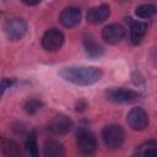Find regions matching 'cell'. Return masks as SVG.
I'll return each instance as SVG.
<instances>
[{
	"label": "cell",
	"mask_w": 157,
	"mask_h": 157,
	"mask_svg": "<svg viewBox=\"0 0 157 157\" xmlns=\"http://www.w3.org/2000/svg\"><path fill=\"white\" fill-rule=\"evenodd\" d=\"M59 21L64 27H75L81 21V10L75 6L65 7L59 15Z\"/></svg>",
	"instance_id": "30bf717a"
},
{
	"label": "cell",
	"mask_w": 157,
	"mask_h": 157,
	"mask_svg": "<svg viewBox=\"0 0 157 157\" xmlns=\"http://www.w3.org/2000/svg\"><path fill=\"white\" fill-rule=\"evenodd\" d=\"M77 148L83 155H92L97 150V140L92 131L88 129H81L77 132Z\"/></svg>",
	"instance_id": "8992f818"
},
{
	"label": "cell",
	"mask_w": 157,
	"mask_h": 157,
	"mask_svg": "<svg viewBox=\"0 0 157 157\" xmlns=\"http://www.w3.org/2000/svg\"><path fill=\"white\" fill-rule=\"evenodd\" d=\"M42 105H43V102H42L40 99H37V98H29V99L26 101L23 108H25L26 113H28V114L32 115V114H36V113L42 108Z\"/></svg>",
	"instance_id": "d6986e66"
},
{
	"label": "cell",
	"mask_w": 157,
	"mask_h": 157,
	"mask_svg": "<svg viewBox=\"0 0 157 157\" xmlns=\"http://www.w3.org/2000/svg\"><path fill=\"white\" fill-rule=\"evenodd\" d=\"M83 44H85V49H86V52L90 56L97 58V56H101L103 54V48L94 42L92 36H90V34L86 36L83 38Z\"/></svg>",
	"instance_id": "9a60e30c"
},
{
	"label": "cell",
	"mask_w": 157,
	"mask_h": 157,
	"mask_svg": "<svg viewBox=\"0 0 157 157\" xmlns=\"http://www.w3.org/2000/svg\"><path fill=\"white\" fill-rule=\"evenodd\" d=\"M23 4L28 5V6H34V5H38L42 0H21Z\"/></svg>",
	"instance_id": "44dd1931"
},
{
	"label": "cell",
	"mask_w": 157,
	"mask_h": 157,
	"mask_svg": "<svg viewBox=\"0 0 157 157\" xmlns=\"http://www.w3.org/2000/svg\"><path fill=\"white\" fill-rule=\"evenodd\" d=\"M72 126L74 123L67 115L59 114L50 119L48 124V130L54 135H65L72 129Z\"/></svg>",
	"instance_id": "ba28073f"
},
{
	"label": "cell",
	"mask_w": 157,
	"mask_h": 157,
	"mask_svg": "<svg viewBox=\"0 0 157 157\" xmlns=\"http://www.w3.org/2000/svg\"><path fill=\"white\" fill-rule=\"evenodd\" d=\"M43 155L45 157H63L65 155L61 142L56 140H48L43 146Z\"/></svg>",
	"instance_id": "4fadbf2b"
},
{
	"label": "cell",
	"mask_w": 157,
	"mask_h": 157,
	"mask_svg": "<svg viewBox=\"0 0 157 157\" xmlns=\"http://www.w3.org/2000/svg\"><path fill=\"white\" fill-rule=\"evenodd\" d=\"M141 94L137 91L128 88H110L107 91V98L114 103H132L137 101Z\"/></svg>",
	"instance_id": "52a82bcc"
},
{
	"label": "cell",
	"mask_w": 157,
	"mask_h": 157,
	"mask_svg": "<svg viewBox=\"0 0 157 157\" xmlns=\"http://www.w3.org/2000/svg\"><path fill=\"white\" fill-rule=\"evenodd\" d=\"M64 40H65V36L60 29L50 28L42 37V47L48 52H55L61 48Z\"/></svg>",
	"instance_id": "5b68a950"
},
{
	"label": "cell",
	"mask_w": 157,
	"mask_h": 157,
	"mask_svg": "<svg viewBox=\"0 0 157 157\" xmlns=\"http://www.w3.org/2000/svg\"><path fill=\"white\" fill-rule=\"evenodd\" d=\"M147 32V23L141 21H130V40L132 44L137 45L144 39Z\"/></svg>",
	"instance_id": "7c38bea8"
},
{
	"label": "cell",
	"mask_w": 157,
	"mask_h": 157,
	"mask_svg": "<svg viewBox=\"0 0 157 157\" xmlns=\"http://www.w3.org/2000/svg\"><path fill=\"white\" fill-rule=\"evenodd\" d=\"M157 12V7L153 4H141L135 9V15L140 18H150Z\"/></svg>",
	"instance_id": "e0dca14e"
},
{
	"label": "cell",
	"mask_w": 157,
	"mask_h": 157,
	"mask_svg": "<svg viewBox=\"0 0 157 157\" xmlns=\"http://www.w3.org/2000/svg\"><path fill=\"white\" fill-rule=\"evenodd\" d=\"M110 15V9L108 5H99L96 7H92L87 12V21L92 25H99L108 20Z\"/></svg>",
	"instance_id": "8fae6325"
},
{
	"label": "cell",
	"mask_w": 157,
	"mask_h": 157,
	"mask_svg": "<svg viewBox=\"0 0 157 157\" xmlns=\"http://www.w3.org/2000/svg\"><path fill=\"white\" fill-rule=\"evenodd\" d=\"M102 140L108 150H118L125 140L124 129L118 124H109L102 130Z\"/></svg>",
	"instance_id": "7a4b0ae2"
},
{
	"label": "cell",
	"mask_w": 157,
	"mask_h": 157,
	"mask_svg": "<svg viewBox=\"0 0 157 157\" xmlns=\"http://www.w3.org/2000/svg\"><path fill=\"white\" fill-rule=\"evenodd\" d=\"M126 123L128 125L136 131L145 130L148 125V115L141 107H135L129 110L126 114Z\"/></svg>",
	"instance_id": "3957f363"
},
{
	"label": "cell",
	"mask_w": 157,
	"mask_h": 157,
	"mask_svg": "<svg viewBox=\"0 0 157 157\" xmlns=\"http://www.w3.org/2000/svg\"><path fill=\"white\" fill-rule=\"evenodd\" d=\"M1 152L4 156H20L21 148L15 141L2 139L1 140Z\"/></svg>",
	"instance_id": "2e32d148"
},
{
	"label": "cell",
	"mask_w": 157,
	"mask_h": 157,
	"mask_svg": "<svg viewBox=\"0 0 157 157\" xmlns=\"http://www.w3.org/2000/svg\"><path fill=\"white\" fill-rule=\"evenodd\" d=\"M26 150L29 156H38V144H37V134L34 130H32L26 139Z\"/></svg>",
	"instance_id": "ac0fdd59"
},
{
	"label": "cell",
	"mask_w": 157,
	"mask_h": 157,
	"mask_svg": "<svg viewBox=\"0 0 157 157\" xmlns=\"http://www.w3.org/2000/svg\"><path fill=\"white\" fill-rule=\"evenodd\" d=\"M4 31L10 40H20L27 33V23L22 18H11L5 22Z\"/></svg>",
	"instance_id": "277c9868"
},
{
	"label": "cell",
	"mask_w": 157,
	"mask_h": 157,
	"mask_svg": "<svg viewBox=\"0 0 157 157\" xmlns=\"http://www.w3.org/2000/svg\"><path fill=\"white\" fill-rule=\"evenodd\" d=\"M135 156H157V141L148 140L139 145L134 152Z\"/></svg>",
	"instance_id": "5bb4252c"
},
{
	"label": "cell",
	"mask_w": 157,
	"mask_h": 157,
	"mask_svg": "<svg viewBox=\"0 0 157 157\" xmlns=\"http://www.w3.org/2000/svg\"><path fill=\"white\" fill-rule=\"evenodd\" d=\"M15 83V80L13 78H2L1 80V94H4L5 93V91L7 90V88H10L12 85Z\"/></svg>",
	"instance_id": "ffe728a7"
},
{
	"label": "cell",
	"mask_w": 157,
	"mask_h": 157,
	"mask_svg": "<svg viewBox=\"0 0 157 157\" xmlns=\"http://www.w3.org/2000/svg\"><path fill=\"white\" fill-rule=\"evenodd\" d=\"M59 75L70 83L77 86H90L102 78L103 71L94 66H67L61 67Z\"/></svg>",
	"instance_id": "6da1fadb"
},
{
	"label": "cell",
	"mask_w": 157,
	"mask_h": 157,
	"mask_svg": "<svg viewBox=\"0 0 157 157\" xmlns=\"http://www.w3.org/2000/svg\"><path fill=\"white\" fill-rule=\"evenodd\" d=\"M125 36V28L120 23H110L102 29V39L110 44H118Z\"/></svg>",
	"instance_id": "9c48e42d"
}]
</instances>
